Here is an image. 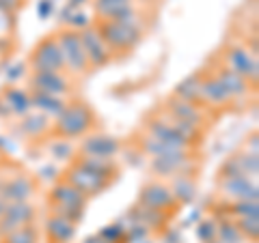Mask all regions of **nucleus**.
<instances>
[{
  "label": "nucleus",
  "instance_id": "27",
  "mask_svg": "<svg viewBox=\"0 0 259 243\" xmlns=\"http://www.w3.org/2000/svg\"><path fill=\"white\" fill-rule=\"evenodd\" d=\"M22 132L26 136H41L44 132H48L50 129V120H48V116L44 114V112H35V114H28L22 118Z\"/></svg>",
  "mask_w": 259,
  "mask_h": 243
},
{
  "label": "nucleus",
  "instance_id": "19",
  "mask_svg": "<svg viewBox=\"0 0 259 243\" xmlns=\"http://www.w3.org/2000/svg\"><path fill=\"white\" fill-rule=\"evenodd\" d=\"M46 232H48V237H50V241H54V243H69L76 234V224L52 213L46 222Z\"/></svg>",
  "mask_w": 259,
  "mask_h": 243
},
{
  "label": "nucleus",
  "instance_id": "7",
  "mask_svg": "<svg viewBox=\"0 0 259 243\" xmlns=\"http://www.w3.org/2000/svg\"><path fill=\"white\" fill-rule=\"evenodd\" d=\"M65 181H67L69 185H74V188L82 194V196H87V198L102 194L104 190H108V185L112 183V181L102 179V176L89 172V170L80 168L76 164H71L67 170H65Z\"/></svg>",
  "mask_w": 259,
  "mask_h": 243
},
{
  "label": "nucleus",
  "instance_id": "42",
  "mask_svg": "<svg viewBox=\"0 0 259 243\" xmlns=\"http://www.w3.org/2000/svg\"><path fill=\"white\" fill-rule=\"evenodd\" d=\"M248 153H253V155H259L257 151V134H253L248 138Z\"/></svg>",
  "mask_w": 259,
  "mask_h": 243
},
{
  "label": "nucleus",
  "instance_id": "25",
  "mask_svg": "<svg viewBox=\"0 0 259 243\" xmlns=\"http://www.w3.org/2000/svg\"><path fill=\"white\" fill-rule=\"evenodd\" d=\"M175 97L182 101L194 103L201 99V76H188L175 88Z\"/></svg>",
  "mask_w": 259,
  "mask_h": 243
},
{
  "label": "nucleus",
  "instance_id": "15",
  "mask_svg": "<svg viewBox=\"0 0 259 243\" xmlns=\"http://www.w3.org/2000/svg\"><path fill=\"white\" fill-rule=\"evenodd\" d=\"M32 192H35V183H32L30 176L18 174V176H13V179L3 183L0 196L9 202V205H13V202H26L32 196Z\"/></svg>",
  "mask_w": 259,
  "mask_h": 243
},
{
  "label": "nucleus",
  "instance_id": "11",
  "mask_svg": "<svg viewBox=\"0 0 259 243\" xmlns=\"http://www.w3.org/2000/svg\"><path fill=\"white\" fill-rule=\"evenodd\" d=\"M35 220V207L28 205V202H13L7 209V213L0 217V234H9L11 230L20 228V226L32 224Z\"/></svg>",
  "mask_w": 259,
  "mask_h": 243
},
{
  "label": "nucleus",
  "instance_id": "9",
  "mask_svg": "<svg viewBox=\"0 0 259 243\" xmlns=\"http://www.w3.org/2000/svg\"><path fill=\"white\" fill-rule=\"evenodd\" d=\"M139 205L156 209V211H168L177 205L171 188H166L164 183H147L139 194Z\"/></svg>",
  "mask_w": 259,
  "mask_h": 243
},
{
  "label": "nucleus",
  "instance_id": "36",
  "mask_svg": "<svg viewBox=\"0 0 259 243\" xmlns=\"http://www.w3.org/2000/svg\"><path fill=\"white\" fill-rule=\"evenodd\" d=\"M242 170H244L246 176H257L259 172V155H253V153H244V155H238Z\"/></svg>",
  "mask_w": 259,
  "mask_h": 243
},
{
  "label": "nucleus",
  "instance_id": "32",
  "mask_svg": "<svg viewBox=\"0 0 259 243\" xmlns=\"http://www.w3.org/2000/svg\"><path fill=\"white\" fill-rule=\"evenodd\" d=\"M50 153H52V157L54 159H71L74 157V153H76V147L71 144L69 140H56L52 142V147H50Z\"/></svg>",
  "mask_w": 259,
  "mask_h": 243
},
{
  "label": "nucleus",
  "instance_id": "1",
  "mask_svg": "<svg viewBox=\"0 0 259 243\" xmlns=\"http://www.w3.org/2000/svg\"><path fill=\"white\" fill-rule=\"evenodd\" d=\"M50 200H52V213L61 215L69 222H80L84 215V207H87V196H82L74 185H69L67 181L54 183V188L50 192Z\"/></svg>",
  "mask_w": 259,
  "mask_h": 243
},
{
  "label": "nucleus",
  "instance_id": "35",
  "mask_svg": "<svg viewBox=\"0 0 259 243\" xmlns=\"http://www.w3.org/2000/svg\"><path fill=\"white\" fill-rule=\"evenodd\" d=\"M100 237H102V239H106L108 243H119L121 239L125 237V228H123V224H121V222L110 224V226H106V228H102Z\"/></svg>",
  "mask_w": 259,
  "mask_h": 243
},
{
  "label": "nucleus",
  "instance_id": "23",
  "mask_svg": "<svg viewBox=\"0 0 259 243\" xmlns=\"http://www.w3.org/2000/svg\"><path fill=\"white\" fill-rule=\"evenodd\" d=\"M168 112H171L173 118H180V120H186V123H192L197 125L201 123V112L194 103H188V101H182L177 97H171L168 99Z\"/></svg>",
  "mask_w": 259,
  "mask_h": 243
},
{
  "label": "nucleus",
  "instance_id": "37",
  "mask_svg": "<svg viewBox=\"0 0 259 243\" xmlns=\"http://www.w3.org/2000/svg\"><path fill=\"white\" fill-rule=\"evenodd\" d=\"M65 24H67L69 30L80 32V30H84V28L91 26V20H89L82 11H74V13H71L69 18H67V22H65Z\"/></svg>",
  "mask_w": 259,
  "mask_h": 243
},
{
  "label": "nucleus",
  "instance_id": "47",
  "mask_svg": "<svg viewBox=\"0 0 259 243\" xmlns=\"http://www.w3.org/2000/svg\"><path fill=\"white\" fill-rule=\"evenodd\" d=\"M3 183H5V181H3V179H0V188H3Z\"/></svg>",
  "mask_w": 259,
  "mask_h": 243
},
{
  "label": "nucleus",
  "instance_id": "41",
  "mask_svg": "<svg viewBox=\"0 0 259 243\" xmlns=\"http://www.w3.org/2000/svg\"><path fill=\"white\" fill-rule=\"evenodd\" d=\"M15 7H20V0H0V11L3 13H11Z\"/></svg>",
  "mask_w": 259,
  "mask_h": 243
},
{
  "label": "nucleus",
  "instance_id": "28",
  "mask_svg": "<svg viewBox=\"0 0 259 243\" xmlns=\"http://www.w3.org/2000/svg\"><path fill=\"white\" fill-rule=\"evenodd\" d=\"M141 147H143V151L147 153V155H151V157H162V155H171V153L180 151V149H173V147H168V144H164V142L156 140V138H153V136H149V134L143 138Z\"/></svg>",
  "mask_w": 259,
  "mask_h": 243
},
{
  "label": "nucleus",
  "instance_id": "14",
  "mask_svg": "<svg viewBox=\"0 0 259 243\" xmlns=\"http://www.w3.org/2000/svg\"><path fill=\"white\" fill-rule=\"evenodd\" d=\"M147 134L153 136L156 140L168 144L173 149H180V151H188L190 149V142L177 132L173 127V123H164V120H149L147 123Z\"/></svg>",
  "mask_w": 259,
  "mask_h": 243
},
{
  "label": "nucleus",
  "instance_id": "33",
  "mask_svg": "<svg viewBox=\"0 0 259 243\" xmlns=\"http://www.w3.org/2000/svg\"><path fill=\"white\" fill-rule=\"evenodd\" d=\"M236 176H246L244 174V170H242V164H240V157L236 155V157H229L223 164V168H221V179L225 181V179H236Z\"/></svg>",
  "mask_w": 259,
  "mask_h": 243
},
{
  "label": "nucleus",
  "instance_id": "18",
  "mask_svg": "<svg viewBox=\"0 0 259 243\" xmlns=\"http://www.w3.org/2000/svg\"><path fill=\"white\" fill-rule=\"evenodd\" d=\"M76 166L89 170V172H93L97 176H102V179H108L112 181L115 176L119 174V168L112 159H106V157H91V155H80L76 161Z\"/></svg>",
  "mask_w": 259,
  "mask_h": 243
},
{
  "label": "nucleus",
  "instance_id": "10",
  "mask_svg": "<svg viewBox=\"0 0 259 243\" xmlns=\"http://www.w3.org/2000/svg\"><path fill=\"white\" fill-rule=\"evenodd\" d=\"M30 88H32V93H46V95L61 97L63 93H67L69 82L59 71H32Z\"/></svg>",
  "mask_w": 259,
  "mask_h": 243
},
{
  "label": "nucleus",
  "instance_id": "5",
  "mask_svg": "<svg viewBox=\"0 0 259 243\" xmlns=\"http://www.w3.org/2000/svg\"><path fill=\"white\" fill-rule=\"evenodd\" d=\"M30 67L32 71H59V74L65 69L63 52L56 43V37H48L35 45L30 54Z\"/></svg>",
  "mask_w": 259,
  "mask_h": 243
},
{
  "label": "nucleus",
  "instance_id": "20",
  "mask_svg": "<svg viewBox=\"0 0 259 243\" xmlns=\"http://www.w3.org/2000/svg\"><path fill=\"white\" fill-rule=\"evenodd\" d=\"M218 82H221L225 86V91L231 95V99L233 97H242V95H248L250 91V84H248V80L246 78H242L240 74H236V71H231L229 67H225L218 71Z\"/></svg>",
  "mask_w": 259,
  "mask_h": 243
},
{
  "label": "nucleus",
  "instance_id": "29",
  "mask_svg": "<svg viewBox=\"0 0 259 243\" xmlns=\"http://www.w3.org/2000/svg\"><path fill=\"white\" fill-rule=\"evenodd\" d=\"M5 243H37V228L32 224L20 226L9 234H5Z\"/></svg>",
  "mask_w": 259,
  "mask_h": 243
},
{
  "label": "nucleus",
  "instance_id": "48",
  "mask_svg": "<svg viewBox=\"0 0 259 243\" xmlns=\"http://www.w3.org/2000/svg\"><path fill=\"white\" fill-rule=\"evenodd\" d=\"M0 147H3V138H0Z\"/></svg>",
  "mask_w": 259,
  "mask_h": 243
},
{
  "label": "nucleus",
  "instance_id": "2",
  "mask_svg": "<svg viewBox=\"0 0 259 243\" xmlns=\"http://www.w3.org/2000/svg\"><path fill=\"white\" fill-rule=\"evenodd\" d=\"M102 41L106 43V47L112 52H130L141 43V26L139 24H123V22H110V20H102L97 26Z\"/></svg>",
  "mask_w": 259,
  "mask_h": 243
},
{
  "label": "nucleus",
  "instance_id": "21",
  "mask_svg": "<svg viewBox=\"0 0 259 243\" xmlns=\"http://www.w3.org/2000/svg\"><path fill=\"white\" fill-rule=\"evenodd\" d=\"M3 99L11 114H18V116H26L32 108L30 95L26 91H22V88H7L3 93Z\"/></svg>",
  "mask_w": 259,
  "mask_h": 243
},
{
  "label": "nucleus",
  "instance_id": "39",
  "mask_svg": "<svg viewBox=\"0 0 259 243\" xmlns=\"http://www.w3.org/2000/svg\"><path fill=\"white\" fill-rule=\"evenodd\" d=\"M52 11H54V3L52 0H39V5H37V15L41 20H48L52 15Z\"/></svg>",
  "mask_w": 259,
  "mask_h": 243
},
{
  "label": "nucleus",
  "instance_id": "8",
  "mask_svg": "<svg viewBox=\"0 0 259 243\" xmlns=\"http://www.w3.org/2000/svg\"><path fill=\"white\" fill-rule=\"evenodd\" d=\"M80 41H82L89 67H104V65L110 63V50L106 47V43L102 41L97 28L89 26L84 30H80Z\"/></svg>",
  "mask_w": 259,
  "mask_h": 243
},
{
  "label": "nucleus",
  "instance_id": "44",
  "mask_svg": "<svg viewBox=\"0 0 259 243\" xmlns=\"http://www.w3.org/2000/svg\"><path fill=\"white\" fill-rule=\"evenodd\" d=\"M84 243H108L106 239H102L100 234H93V237H89V239H84Z\"/></svg>",
  "mask_w": 259,
  "mask_h": 243
},
{
  "label": "nucleus",
  "instance_id": "24",
  "mask_svg": "<svg viewBox=\"0 0 259 243\" xmlns=\"http://www.w3.org/2000/svg\"><path fill=\"white\" fill-rule=\"evenodd\" d=\"M30 101H32V108L41 110L46 116H59L61 112L65 110V103L61 97L56 95H46V93H32L30 95Z\"/></svg>",
  "mask_w": 259,
  "mask_h": 243
},
{
  "label": "nucleus",
  "instance_id": "46",
  "mask_svg": "<svg viewBox=\"0 0 259 243\" xmlns=\"http://www.w3.org/2000/svg\"><path fill=\"white\" fill-rule=\"evenodd\" d=\"M7 209H9V202H7L3 196H0V217H3L7 213Z\"/></svg>",
  "mask_w": 259,
  "mask_h": 243
},
{
  "label": "nucleus",
  "instance_id": "17",
  "mask_svg": "<svg viewBox=\"0 0 259 243\" xmlns=\"http://www.w3.org/2000/svg\"><path fill=\"white\" fill-rule=\"evenodd\" d=\"M93 7L102 20H110V22H119L134 15L132 0H95Z\"/></svg>",
  "mask_w": 259,
  "mask_h": 243
},
{
  "label": "nucleus",
  "instance_id": "34",
  "mask_svg": "<svg viewBox=\"0 0 259 243\" xmlns=\"http://www.w3.org/2000/svg\"><path fill=\"white\" fill-rule=\"evenodd\" d=\"M238 230L242 234H246V237H250L253 241H257V237H259V217H240Z\"/></svg>",
  "mask_w": 259,
  "mask_h": 243
},
{
  "label": "nucleus",
  "instance_id": "43",
  "mask_svg": "<svg viewBox=\"0 0 259 243\" xmlns=\"http://www.w3.org/2000/svg\"><path fill=\"white\" fill-rule=\"evenodd\" d=\"M11 112H9V108H7V103H5V99L0 97V116H9Z\"/></svg>",
  "mask_w": 259,
  "mask_h": 243
},
{
  "label": "nucleus",
  "instance_id": "4",
  "mask_svg": "<svg viewBox=\"0 0 259 243\" xmlns=\"http://www.w3.org/2000/svg\"><path fill=\"white\" fill-rule=\"evenodd\" d=\"M56 43L61 47L65 67L69 71H74V74H84V71H89V60H87L82 41H80V32L65 28L56 35Z\"/></svg>",
  "mask_w": 259,
  "mask_h": 243
},
{
  "label": "nucleus",
  "instance_id": "16",
  "mask_svg": "<svg viewBox=\"0 0 259 243\" xmlns=\"http://www.w3.org/2000/svg\"><path fill=\"white\" fill-rule=\"evenodd\" d=\"M221 188L225 192V196L233 198V202L238 200H257V183L250 181V176H236V179H225L221 181Z\"/></svg>",
  "mask_w": 259,
  "mask_h": 243
},
{
  "label": "nucleus",
  "instance_id": "38",
  "mask_svg": "<svg viewBox=\"0 0 259 243\" xmlns=\"http://www.w3.org/2000/svg\"><path fill=\"white\" fill-rule=\"evenodd\" d=\"M216 228L218 226L214 222H201L199 228H197V237H201V241H205V243L214 241L216 239Z\"/></svg>",
  "mask_w": 259,
  "mask_h": 243
},
{
  "label": "nucleus",
  "instance_id": "26",
  "mask_svg": "<svg viewBox=\"0 0 259 243\" xmlns=\"http://www.w3.org/2000/svg\"><path fill=\"white\" fill-rule=\"evenodd\" d=\"M171 192L177 202L188 205V202L197 198V183H194V179H190V176H175Z\"/></svg>",
  "mask_w": 259,
  "mask_h": 243
},
{
  "label": "nucleus",
  "instance_id": "3",
  "mask_svg": "<svg viewBox=\"0 0 259 243\" xmlns=\"http://www.w3.org/2000/svg\"><path fill=\"white\" fill-rule=\"evenodd\" d=\"M93 127V112L87 103H67L65 110L56 116L54 132L63 138L84 136Z\"/></svg>",
  "mask_w": 259,
  "mask_h": 243
},
{
  "label": "nucleus",
  "instance_id": "13",
  "mask_svg": "<svg viewBox=\"0 0 259 243\" xmlns=\"http://www.w3.org/2000/svg\"><path fill=\"white\" fill-rule=\"evenodd\" d=\"M121 144L117 138L112 136H104V134H97V136H89L84 138V142L80 144V153L82 155H91V157H106L112 159L119 153Z\"/></svg>",
  "mask_w": 259,
  "mask_h": 243
},
{
  "label": "nucleus",
  "instance_id": "45",
  "mask_svg": "<svg viewBox=\"0 0 259 243\" xmlns=\"http://www.w3.org/2000/svg\"><path fill=\"white\" fill-rule=\"evenodd\" d=\"M84 3H87V0H67V7H69V9H74V11H76L78 7H80V5H84Z\"/></svg>",
  "mask_w": 259,
  "mask_h": 243
},
{
  "label": "nucleus",
  "instance_id": "6",
  "mask_svg": "<svg viewBox=\"0 0 259 243\" xmlns=\"http://www.w3.org/2000/svg\"><path fill=\"white\" fill-rule=\"evenodd\" d=\"M149 166L158 176H190L194 161L188 151H175L171 155L151 157Z\"/></svg>",
  "mask_w": 259,
  "mask_h": 243
},
{
  "label": "nucleus",
  "instance_id": "30",
  "mask_svg": "<svg viewBox=\"0 0 259 243\" xmlns=\"http://www.w3.org/2000/svg\"><path fill=\"white\" fill-rule=\"evenodd\" d=\"M231 213L238 217H259L257 200H238L231 205Z\"/></svg>",
  "mask_w": 259,
  "mask_h": 243
},
{
  "label": "nucleus",
  "instance_id": "12",
  "mask_svg": "<svg viewBox=\"0 0 259 243\" xmlns=\"http://www.w3.org/2000/svg\"><path fill=\"white\" fill-rule=\"evenodd\" d=\"M227 65H229L231 71H236L242 78L257 82V76H259L257 58H255V54L246 52L244 47H231V50L227 52Z\"/></svg>",
  "mask_w": 259,
  "mask_h": 243
},
{
  "label": "nucleus",
  "instance_id": "49",
  "mask_svg": "<svg viewBox=\"0 0 259 243\" xmlns=\"http://www.w3.org/2000/svg\"><path fill=\"white\" fill-rule=\"evenodd\" d=\"M0 47H3V43H0Z\"/></svg>",
  "mask_w": 259,
  "mask_h": 243
},
{
  "label": "nucleus",
  "instance_id": "40",
  "mask_svg": "<svg viewBox=\"0 0 259 243\" xmlns=\"http://www.w3.org/2000/svg\"><path fill=\"white\" fill-rule=\"evenodd\" d=\"M24 69H26V65H24V63L13 65V67L7 71V80H9V82H15V80H20V78L24 76Z\"/></svg>",
  "mask_w": 259,
  "mask_h": 243
},
{
  "label": "nucleus",
  "instance_id": "22",
  "mask_svg": "<svg viewBox=\"0 0 259 243\" xmlns=\"http://www.w3.org/2000/svg\"><path fill=\"white\" fill-rule=\"evenodd\" d=\"M201 99L216 103V106H223V103L231 101V95L225 91V86L218 82L216 76H209L205 80H201Z\"/></svg>",
  "mask_w": 259,
  "mask_h": 243
},
{
  "label": "nucleus",
  "instance_id": "31",
  "mask_svg": "<svg viewBox=\"0 0 259 243\" xmlns=\"http://www.w3.org/2000/svg\"><path fill=\"white\" fill-rule=\"evenodd\" d=\"M216 237H221L218 241H223V243H240L244 234L238 230V226H233V224H221L216 228Z\"/></svg>",
  "mask_w": 259,
  "mask_h": 243
}]
</instances>
